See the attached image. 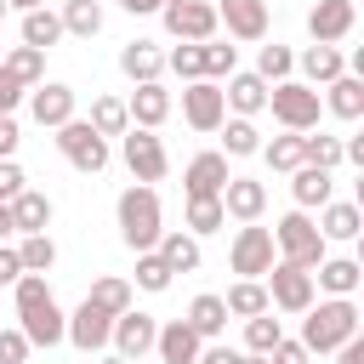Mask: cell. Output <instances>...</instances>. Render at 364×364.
I'll return each mask as SVG.
<instances>
[{"label": "cell", "mask_w": 364, "mask_h": 364, "mask_svg": "<svg viewBox=\"0 0 364 364\" xmlns=\"http://www.w3.org/2000/svg\"><path fill=\"white\" fill-rule=\"evenodd\" d=\"M114 216H119V239H125L131 250H154V245H159V233H165L159 193H154L148 182L125 188V193H119V205H114Z\"/></svg>", "instance_id": "3"}, {"label": "cell", "mask_w": 364, "mask_h": 364, "mask_svg": "<svg viewBox=\"0 0 364 364\" xmlns=\"http://www.w3.org/2000/svg\"><path fill=\"white\" fill-rule=\"evenodd\" d=\"M256 74H262L267 85L290 80V74H296V51H290V46H279V40H273V46H262V57H256Z\"/></svg>", "instance_id": "40"}, {"label": "cell", "mask_w": 364, "mask_h": 364, "mask_svg": "<svg viewBox=\"0 0 364 364\" xmlns=\"http://www.w3.org/2000/svg\"><path fill=\"white\" fill-rule=\"evenodd\" d=\"M11 11H34V6H46V0H6Z\"/></svg>", "instance_id": "57"}, {"label": "cell", "mask_w": 364, "mask_h": 364, "mask_svg": "<svg viewBox=\"0 0 364 364\" xmlns=\"http://www.w3.org/2000/svg\"><path fill=\"white\" fill-rule=\"evenodd\" d=\"M125 114H131V125H142V131H159V125L171 119V91H165L159 80H142V85L125 97Z\"/></svg>", "instance_id": "18"}, {"label": "cell", "mask_w": 364, "mask_h": 364, "mask_svg": "<svg viewBox=\"0 0 364 364\" xmlns=\"http://www.w3.org/2000/svg\"><path fill=\"white\" fill-rule=\"evenodd\" d=\"M108 330H114V313H102L97 301H80V307L68 313V336H63V341H74L80 353H102V347H108Z\"/></svg>", "instance_id": "15"}, {"label": "cell", "mask_w": 364, "mask_h": 364, "mask_svg": "<svg viewBox=\"0 0 364 364\" xmlns=\"http://www.w3.org/2000/svg\"><path fill=\"white\" fill-rule=\"evenodd\" d=\"M57 154H63L80 176L108 171V136H97L85 119H63V125H57Z\"/></svg>", "instance_id": "6"}, {"label": "cell", "mask_w": 364, "mask_h": 364, "mask_svg": "<svg viewBox=\"0 0 364 364\" xmlns=\"http://www.w3.org/2000/svg\"><path fill=\"white\" fill-rule=\"evenodd\" d=\"M165 68L188 85V80H205V40H182L176 51H165Z\"/></svg>", "instance_id": "36"}, {"label": "cell", "mask_w": 364, "mask_h": 364, "mask_svg": "<svg viewBox=\"0 0 364 364\" xmlns=\"http://www.w3.org/2000/svg\"><path fill=\"white\" fill-rule=\"evenodd\" d=\"M273 262H279V256H273V228L245 222V228L233 233V245H228V267H233L239 279H262Z\"/></svg>", "instance_id": "9"}, {"label": "cell", "mask_w": 364, "mask_h": 364, "mask_svg": "<svg viewBox=\"0 0 364 364\" xmlns=\"http://www.w3.org/2000/svg\"><path fill=\"white\" fill-rule=\"evenodd\" d=\"M267 108H273V119H279L284 131H318L324 97H318V85H307V80H279V85H267Z\"/></svg>", "instance_id": "5"}, {"label": "cell", "mask_w": 364, "mask_h": 364, "mask_svg": "<svg viewBox=\"0 0 364 364\" xmlns=\"http://www.w3.org/2000/svg\"><path fill=\"white\" fill-rule=\"evenodd\" d=\"M85 301H97L102 313H125V307H131V284H125L119 273H102V279L85 290Z\"/></svg>", "instance_id": "38"}, {"label": "cell", "mask_w": 364, "mask_h": 364, "mask_svg": "<svg viewBox=\"0 0 364 364\" xmlns=\"http://www.w3.org/2000/svg\"><path fill=\"white\" fill-rule=\"evenodd\" d=\"M159 17H165V34H176V40H216V28H222L210 0H165Z\"/></svg>", "instance_id": "11"}, {"label": "cell", "mask_w": 364, "mask_h": 364, "mask_svg": "<svg viewBox=\"0 0 364 364\" xmlns=\"http://www.w3.org/2000/svg\"><path fill=\"white\" fill-rule=\"evenodd\" d=\"M228 176H233V171H228V154H216V148H210V154H193L188 171H182V193H188V199H222Z\"/></svg>", "instance_id": "13"}, {"label": "cell", "mask_w": 364, "mask_h": 364, "mask_svg": "<svg viewBox=\"0 0 364 364\" xmlns=\"http://www.w3.org/2000/svg\"><path fill=\"white\" fill-rule=\"evenodd\" d=\"M28 114H34V125L57 131L63 119H74V85H63V80H40V85H28Z\"/></svg>", "instance_id": "14"}, {"label": "cell", "mask_w": 364, "mask_h": 364, "mask_svg": "<svg viewBox=\"0 0 364 364\" xmlns=\"http://www.w3.org/2000/svg\"><path fill=\"white\" fill-rule=\"evenodd\" d=\"M233 68H239V51L222 40H205V80H228Z\"/></svg>", "instance_id": "46"}, {"label": "cell", "mask_w": 364, "mask_h": 364, "mask_svg": "<svg viewBox=\"0 0 364 364\" xmlns=\"http://www.w3.org/2000/svg\"><path fill=\"white\" fill-rule=\"evenodd\" d=\"M336 364H364V336H347L336 347Z\"/></svg>", "instance_id": "54"}, {"label": "cell", "mask_w": 364, "mask_h": 364, "mask_svg": "<svg viewBox=\"0 0 364 364\" xmlns=\"http://www.w3.org/2000/svg\"><path fill=\"white\" fill-rule=\"evenodd\" d=\"M267 364H313V353H307L301 341H290V336H279V341L267 347Z\"/></svg>", "instance_id": "48"}, {"label": "cell", "mask_w": 364, "mask_h": 364, "mask_svg": "<svg viewBox=\"0 0 364 364\" xmlns=\"http://www.w3.org/2000/svg\"><path fill=\"white\" fill-rule=\"evenodd\" d=\"M347 336H358V301L353 296H330V301H313L301 313V347L307 353H336Z\"/></svg>", "instance_id": "2"}, {"label": "cell", "mask_w": 364, "mask_h": 364, "mask_svg": "<svg viewBox=\"0 0 364 364\" xmlns=\"http://www.w3.org/2000/svg\"><path fill=\"white\" fill-rule=\"evenodd\" d=\"M239 364H267V358H262V353H245V358H239Z\"/></svg>", "instance_id": "59"}, {"label": "cell", "mask_w": 364, "mask_h": 364, "mask_svg": "<svg viewBox=\"0 0 364 364\" xmlns=\"http://www.w3.org/2000/svg\"><path fill=\"white\" fill-rule=\"evenodd\" d=\"M0 68H6V74H17L23 85H40V80H46V51H40V46H17Z\"/></svg>", "instance_id": "39"}, {"label": "cell", "mask_w": 364, "mask_h": 364, "mask_svg": "<svg viewBox=\"0 0 364 364\" xmlns=\"http://www.w3.org/2000/svg\"><path fill=\"white\" fill-rule=\"evenodd\" d=\"M324 233H318V222L307 216V210H290V216H279L273 222V250H279V262H296V267H318L324 262Z\"/></svg>", "instance_id": "4"}, {"label": "cell", "mask_w": 364, "mask_h": 364, "mask_svg": "<svg viewBox=\"0 0 364 364\" xmlns=\"http://www.w3.org/2000/svg\"><path fill=\"white\" fill-rule=\"evenodd\" d=\"M228 222L222 199H188V233H216Z\"/></svg>", "instance_id": "45"}, {"label": "cell", "mask_w": 364, "mask_h": 364, "mask_svg": "<svg viewBox=\"0 0 364 364\" xmlns=\"http://www.w3.org/2000/svg\"><path fill=\"white\" fill-rule=\"evenodd\" d=\"M17 142H23L17 119H11V114H0V159H11V154H17Z\"/></svg>", "instance_id": "52"}, {"label": "cell", "mask_w": 364, "mask_h": 364, "mask_svg": "<svg viewBox=\"0 0 364 364\" xmlns=\"http://www.w3.org/2000/svg\"><path fill=\"white\" fill-rule=\"evenodd\" d=\"M6 205H11V228H17V233H46V228H51V199H46V193L23 188V193L6 199Z\"/></svg>", "instance_id": "29"}, {"label": "cell", "mask_w": 364, "mask_h": 364, "mask_svg": "<svg viewBox=\"0 0 364 364\" xmlns=\"http://www.w3.org/2000/svg\"><path fill=\"white\" fill-rule=\"evenodd\" d=\"M97 136H125L131 131V114H125V97H97L91 102V119H85Z\"/></svg>", "instance_id": "34"}, {"label": "cell", "mask_w": 364, "mask_h": 364, "mask_svg": "<svg viewBox=\"0 0 364 364\" xmlns=\"http://www.w3.org/2000/svg\"><path fill=\"white\" fill-rule=\"evenodd\" d=\"M216 131H222V154H228V159H250V154L262 148V131H256V119H245V114L222 119Z\"/></svg>", "instance_id": "30"}, {"label": "cell", "mask_w": 364, "mask_h": 364, "mask_svg": "<svg viewBox=\"0 0 364 364\" xmlns=\"http://www.w3.org/2000/svg\"><path fill=\"white\" fill-rule=\"evenodd\" d=\"M279 336H284V324L273 318V307L256 313V318H245V353H262V358H267V347H273Z\"/></svg>", "instance_id": "42"}, {"label": "cell", "mask_w": 364, "mask_h": 364, "mask_svg": "<svg viewBox=\"0 0 364 364\" xmlns=\"http://www.w3.org/2000/svg\"><path fill=\"white\" fill-rule=\"evenodd\" d=\"M245 353L239 347H222V341H210V347H199V364H239Z\"/></svg>", "instance_id": "53"}, {"label": "cell", "mask_w": 364, "mask_h": 364, "mask_svg": "<svg viewBox=\"0 0 364 364\" xmlns=\"http://www.w3.org/2000/svg\"><path fill=\"white\" fill-rule=\"evenodd\" d=\"M154 336H159V324H154V313H136V307H125V313H114V330H108V347H114L119 358H131V364H142V358L154 353Z\"/></svg>", "instance_id": "10"}, {"label": "cell", "mask_w": 364, "mask_h": 364, "mask_svg": "<svg viewBox=\"0 0 364 364\" xmlns=\"http://www.w3.org/2000/svg\"><path fill=\"white\" fill-rule=\"evenodd\" d=\"M262 284H267V307H279V313H307L313 307V273L296 267V262H273L262 273Z\"/></svg>", "instance_id": "8"}, {"label": "cell", "mask_w": 364, "mask_h": 364, "mask_svg": "<svg viewBox=\"0 0 364 364\" xmlns=\"http://www.w3.org/2000/svg\"><path fill=\"white\" fill-rule=\"evenodd\" d=\"M256 154H262V159H267L273 171H296V165H301V131H284V136L262 142Z\"/></svg>", "instance_id": "41"}, {"label": "cell", "mask_w": 364, "mask_h": 364, "mask_svg": "<svg viewBox=\"0 0 364 364\" xmlns=\"http://www.w3.org/2000/svg\"><path fill=\"white\" fill-rule=\"evenodd\" d=\"M63 40V17L51 11V6H34V11H23V46H40V51H51Z\"/></svg>", "instance_id": "32"}, {"label": "cell", "mask_w": 364, "mask_h": 364, "mask_svg": "<svg viewBox=\"0 0 364 364\" xmlns=\"http://www.w3.org/2000/svg\"><path fill=\"white\" fill-rule=\"evenodd\" d=\"M17 262H23V273H51V262H57V245H51V233H23V245H17Z\"/></svg>", "instance_id": "37"}, {"label": "cell", "mask_w": 364, "mask_h": 364, "mask_svg": "<svg viewBox=\"0 0 364 364\" xmlns=\"http://www.w3.org/2000/svg\"><path fill=\"white\" fill-rule=\"evenodd\" d=\"M23 97H28V85H23L17 74H6V68H0V114H17V102H23Z\"/></svg>", "instance_id": "50"}, {"label": "cell", "mask_w": 364, "mask_h": 364, "mask_svg": "<svg viewBox=\"0 0 364 364\" xmlns=\"http://www.w3.org/2000/svg\"><path fill=\"white\" fill-rule=\"evenodd\" d=\"M119 6H125V11H131V17H148V11H159V6H165V0H119Z\"/></svg>", "instance_id": "55"}, {"label": "cell", "mask_w": 364, "mask_h": 364, "mask_svg": "<svg viewBox=\"0 0 364 364\" xmlns=\"http://www.w3.org/2000/svg\"><path fill=\"white\" fill-rule=\"evenodd\" d=\"M222 307H228V318H256V313H267V284L262 279H239L222 296Z\"/></svg>", "instance_id": "33"}, {"label": "cell", "mask_w": 364, "mask_h": 364, "mask_svg": "<svg viewBox=\"0 0 364 364\" xmlns=\"http://www.w3.org/2000/svg\"><path fill=\"white\" fill-rule=\"evenodd\" d=\"M358 279H364V267H358L353 256H324V262L313 267V290H330V296H353Z\"/></svg>", "instance_id": "25"}, {"label": "cell", "mask_w": 364, "mask_h": 364, "mask_svg": "<svg viewBox=\"0 0 364 364\" xmlns=\"http://www.w3.org/2000/svg\"><path fill=\"white\" fill-rule=\"evenodd\" d=\"M188 324L199 330V341H216V336L228 330V307H222V296H210V290L193 296V301H188Z\"/></svg>", "instance_id": "31"}, {"label": "cell", "mask_w": 364, "mask_h": 364, "mask_svg": "<svg viewBox=\"0 0 364 364\" xmlns=\"http://www.w3.org/2000/svg\"><path fill=\"white\" fill-rule=\"evenodd\" d=\"M216 23L228 40H267V0H216Z\"/></svg>", "instance_id": "17"}, {"label": "cell", "mask_w": 364, "mask_h": 364, "mask_svg": "<svg viewBox=\"0 0 364 364\" xmlns=\"http://www.w3.org/2000/svg\"><path fill=\"white\" fill-rule=\"evenodd\" d=\"M11 233H17V228H11V205H0V245H6Z\"/></svg>", "instance_id": "56"}, {"label": "cell", "mask_w": 364, "mask_h": 364, "mask_svg": "<svg viewBox=\"0 0 364 364\" xmlns=\"http://www.w3.org/2000/svg\"><path fill=\"white\" fill-rule=\"evenodd\" d=\"M199 330L188 324V318H171V324H159V336H154V353H159V364H199Z\"/></svg>", "instance_id": "19"}, {"label": "cell", "mask_w": 364, "mask_h": 364, "mask_svg": "<svg viewBox=\"0 0 364 364\" xmlns=\"http://www.w3.org/2000/svg\"><path fill=\"white\" fill-rule=\"evenodd\" d=\"M222 210H228L233 222H256V216L267 210V188H262L256 176H228V188H222Z\"/></svg>", "instance_id": "20"}, {"label": "cell", "mask_w": 364, "mask_h": 364, "mask_svg": "<svg viewBox=\"0 0 364 364\" xmlns=\"http://www.w3.org/2000/svg\"><path fill=\"white\" fill-rule=\"evenodd\" d=\"M23 188H28V176H23V165H17V159H0V205H6V199H17Z\"/></svg>", "instance_id": "49"}, {"label": "cell", "mask_w": 364, "mask_h": 364, "mask_svg": "<svg viewBox=\"0 0 364 364\" xmlns=\"http://www.w3.org/2000/svg\"><path fill=\"white\" fill-rule=\"evenodd\" d=\"M290 193H296V210H318V205H330L336 176H330L324 165H296V171H290Z\"/></svg>", "instance_id": "21"}, {"label": "cell", "mask_w": 364, "mask_h": 364, "mask_svg": "<svg viewBox=\"0 0 364 364\" xmlns=\"http://www.w3.org/2000/svg\"><path fill=\"white\" fill-rule=\"evenodd\" d=\"M324 108H330L336 119H358V114H364V74H336V80L324 85Z\"/></svg>", "instance_id": "26"}, {"label": "cell", "mask_w": 364, "mask_h": 364, "mask_svg": "<svg viewBox=\"0 0 364 364\" xmlns=\"http://www.w3.org/2000/svg\"><path fill=\"white\" fill-rule=\"evenodd\" d=\"M119 74L125 80H159L165 74V51L154 46V40H131V46H119Z\"/></svg>", "instance_id": "23"}, {"label": "cell", "mask_w": 364, "mask_h": 364, "mask_svg": "<svg viewBox=\"0 0 364 364\" xmlns=\"http://www.w3.org/2000/svg\"><path fill=\"white\" fill-rule=\"evenodd\" d=\"M296 63H301V80H307V85H330L336 74H347V57H341L336 46H318V40H313Z\"/></svg>", "instance_id": "28"}, {"label": "cell", "mask_w": 364, "mask_h": 364, "mask_svg": "<svg viewBox=\"0 0 364 364\" xmlns=\"http://www.w3.org/2000/svg\"><path fill=\"white\" fill-rule=\"evenodd\" d=\"M171 279H176V273H171V267L159 262V250H136V284H142L148 296L171 290Z\"/></svg>", "instance_id": "44"}, {"label": "cell", "mask_w": 364, "mask_h": 364, "mask_svg": "<svg viewBox=\"0 0 364 364\" xmlns=\"http://www.w3.org/2000/svg\"><path fill=\"white\" fill-rule=\"evenodd\" d=\"M182 119L193 131H216L228 119V102H222V85L216 80H188L182 85Z\"/></svg>", "instance_id": "12"}, {"label": "cell", "mask_w": 364, "mask_h": 364, "mask_svg": "<svg viewBox=\"0 0 364 364\" xmlns=\"http://www.w3.org/2000/svg\"><path fill=\"white\" fill-rule=\"evenodd\" d=\"M222 102H228L233 114H245V119H250V114H262V108H267V80H262V74H239V68H233V74H228Z\"/></svg>", "instance_id": "24"}, {"label": "cell", "mask_w": 364, "mask_h": 364, "mask_svg": "<svg viewBox=\"0 0 364 364\" xmlns=\"http://www.w3.org/2000/svg\"><path fill=\"white\" fill-rule=\"evenodd\" d=\"M28 336L23 330H0V364H28Z\"/></svg>", "instance_id": "47"}, {"label": "cell", "mask_w": 364, "mask_h": 364, "mask_svg": "<svg viewBox=\"0 0 364 364\" xmlns=\"http://www.w3.org/2000/svg\"><path fill=\"white\" fill-rule=\"evenodd\" d=\"M154 250H159V262H165L171 273H193V267L205 262V250H199V233H182V228H165Z\"/></svg>", "instance_id": "22"}, {"label": "cell", "mask_w": 364, "mask_h": 364, "mask_svg": "<svg viewBox=\"0 0 364 364\" xmlns=\"http://www.w3.org/2000/svg\"><path fill=\"white\" fill-rule=\"evenodd\" d=\"M97 364H131V358H119V353H102V358H97Z\"/></svg>", "instance_id": "58"}, {"label": "cell", "mask_w": 364, "mask_h": 364, "mask_svg": "<svg viewBox=\"0 0 364 364\" xmlns=\"http://www.w3.org/2000/svg\"><path fill=\"white\" fill-rule=\"evenodd\" d=\"M301 165H324V171H336V165H341V136H324V131L307 136V131H301Z\"/></svg>", "instance_id": "43"}, {"label": "cell", "mask_w": 364, "mask_h": 364, "mask_svg": "<svg viewBox=\"0 0 364 364\" xmlns=\"http://www.w3.org/2000/svg\"><path fill=\"white\" fill-rule=\"evenodd\" d=\"M23 279V262H17V245H0V284H17Z\"/></svg>", "instance_id": "51"}, {"label": "cell", "mask_w": 364, "mask_h": 364, "mask_svg": "<svg viewBox=\"0 0 364 364\" xmlns=\"http://www.w3.org/2000/svg\"><path fill=\"white\" fill-rule=\"evenodd\" d=\"M11 290H17V330L28 336V347H57L68 336V313L57 307L46 273H23Z\"/></svg>", "instance_id": "1"}, {"label": "cell", "mask_w": 364, "mask_h": 364, "mask_svg": "<svg viewBox=\"0 0 364 364\" xmlns=\"http://www.w3.org/2000/svg\"><path fill=\"white\" fill-rule=\"evenodd\" d=\"M119 159H125V171L136 176V182H165V171H171V154H165V142L154 136V131H142V125H131L125 136H119Z\"/></svg>", "instance_id": "7"}, {"label": "cell", "mask_w": 364, "mask_h": 364, "mask_svg": "<svg viewBox=\"0 0 364 364\" xmlns=\"http://www.w3.org/2000/svg\"><path fill=\"white\" fill-rule=\"evenodd\" d=\"M358 228H364V216H358L353 199H330V205H318V233H324V239L347 245V239H358Z\"/></svg>", "instance_id": "27"}, {"label": "cell", "mask_w": 364, "mask_h": 364, "mask_svg": "<svg viewBox=\"0 0 364 364\" xmlns=\"http://www.w3.org/2000/svg\"><path fill=\"white\" fill-rule=\"evenodd\" d=\"M6 11H11V6H6V0H0V17H6Z\"/></svg>", "instance_id": "60"}, {"label": "cell", "mask_w": 364, "mask_h": 364, "mask_svg": "<svg viewBox=\"0 0 364 364\" xmlns=\"http://www.w3.org/2000/svg\"><path fill=\"white\" fill-rule=\"evenodd\" d=\"M353 23H358V6H353V0H318V6L307 11V34H313L318 46L347 40V34H353Z\"/></svg>", "instance_id": "16"}, {"label": "cell", "mask_w": 364, "mask_h": 364, "mask_svg": "<svg viewBox=\"0 0 364 364\" xmlns=\"http://www.w3.org/2000/svg\"><path fill=\"white\" fill-rule=\"evenodd\" d=\"M63 34H74V40H91L97 28H102V6L97 0H63Z\"/></svg>", "instance_id": "35"}]
</instances>
